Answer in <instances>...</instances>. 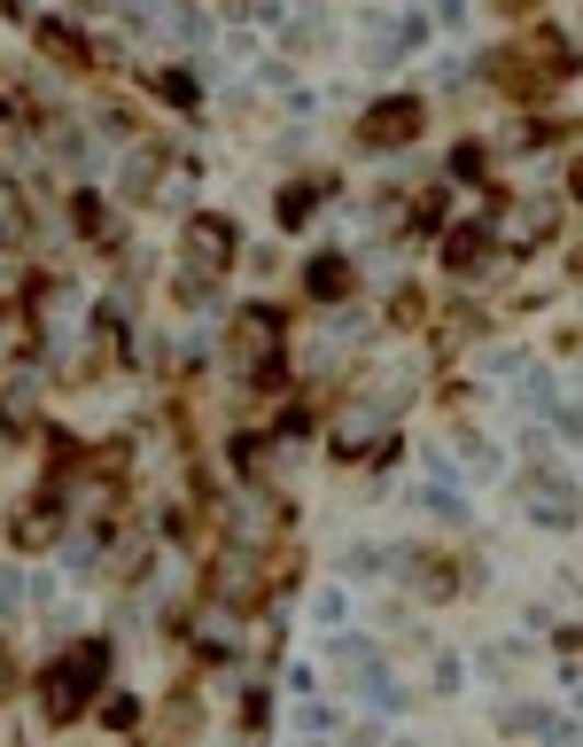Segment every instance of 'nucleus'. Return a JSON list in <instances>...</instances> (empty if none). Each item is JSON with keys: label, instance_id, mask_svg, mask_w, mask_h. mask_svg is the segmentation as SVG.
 <instances>
[{"label": "nucleus", "instance_id": "423d86ee", "mask_svg": "<svg viewBox=\"0 0 583 747\" xmlns=\"http://www.w3.org/2000/svg\"><path fill=\"white\" fill-rule=\"evenodd\" d=\"M39 47H47L55 63H70V70L87 63V39H78V32H62V24H39Z\"/></svg>", "mask_w": 583, "mask_h": 747}, {"label": "nucleus", "instance_id": "9d476101", "mask_svg": "<svg viewBox=\"0 0 583 747\" xmlns=\"http://www.w3.org/2000/svg\"><path fill=\"white\" fill-rule=\"evenodd\" d=\"M311 203H319V188H288V195H281V218H288V226H304V218H311Z\"/></svg>", "mask_w": 583, "mask_h": 747}, {"label": "nucleus", "instance_id": "f8f14e48", "mask_svg": "<svg viewBox=\"0 0 583 747\" xmlns=\"http://www.w3.org/2000/svg\"><path fill=\"white\" fill-rule=\"evenodd\" d=\"M575 273H583V249H575Z\"/></svg>", "mask_w": 583, "mask_h": 747}, {"label": "nucleus", "instance_id": "f03ea898", "mask_svg": "<svg viewBox=\"0 0 583 747\" xmlns=\"http://www.w3.org/2000/svg\"><path fill=\"white\" fill-rule=\"evenodd\" d=\"M412 133H421V102H412V94H397V102H374V110H366V140H374V148L412 140Z\"/></svg>", "mask_w": 583, "mask_h": 747}, {"label": "nucleus", "instance_id": "9b49d317", "mask_svg": "<svg viewBox=\"0 0 583 747\" xmlns=\"http://www.w3.org/2000/svg\"><path fill=\"white\" fill-rule=\"evenodd\" d=\"M568 195H575V203H583V156H575V163H568Z\"/></svg>", "mask_w": 583, "mask_h": 747}, {"label": "nucleus", "instance_id": "f257e3e1", "mask_svg": "<svg viewBox=\"0 0 583 747\" xmlns=\"http://www.w3.org/2000/svg\"><path fill=\"white\" fill-rule=\"evenodd\" d=\"M102 678H110V646H70L47 670V716L70 724L78 709H87V693H102Z\"/></svg>", "mask_w": 583, "mask_h": 747}, {"label": "nucleus", "instance_id": "1a4fd4ad", "mask_svg": "<svg viewBox=\"0 0 583 747\" xmlns=\"http://www.w3.org/2000/svg\"><path fill=\"white\" fill-rule=\"evenodd\" d=\"M24 421H32V397H24V389H9V397H0V429H9V437H16Z\"/></svg>", "mask_w": 583, "mask_h": 747}, {"label": "nucleus", "instance_id": "6e6552de", "mask_svg": "<svg viewBox=\"0 0 583 747\" xmlns=\"http://www.w3.org/2000/svg\"><path fill=\"white\" fill-rule=\"evenodd\" d=\"M156 94L187 110V102H195V78H187V70H163V78H156Z\"/></svg>", "mask_w": 583, "mask_h": 747}, {"label": "nucleus", "instance_id": "39448f33", "mask_svg": "<svg viewBox=\"0 0 583 747\" xmlns=\"http://www.w3.org/2000/svg\"><path fill=\"white\" fill-rule=\"evenodd\" d=\"M55 530H62V507H55V498H39V507L32 514H16V545H55Z\"/></svg>", "mask_w": 583, "mask_h": 747}, {"label": "nucleus", "instance_id": "20e7f679", "mask_svg": "<svg viewBox=\"0 0 583 747\" xmlns=\"http://www.w3.org/2000/svg\"><path fill=\"white\" fill-rule=\"evenodd\" d=\"M482 249H490V226H451V234H444V265H451V273H475Z\"/></svg>", "mask_w": 583, "mask_h": 747}, {"label": "nucleus", "instance_id": "0eeeda50", "mask_svg": "<svg viewBox=\"0 0 583 747\" xmlns=\"http://www.w3.org/2000/svg\"><path fill=\"white\" fill-rule=\"evenodd\" d=\"M343 288H351V265L343 258H319L311 265V296H343Z\"/></svg>", "mask_w": 583, "mask_h": 747}, {"label": "nucleus", "instance_id": "7ed1b4c3", "mask_svg": "<svg viewBox=\"0 0 583 747\" xmlns=\"http://www.w3.org/2000/svg\"><path fill=\"white\" fill-rule=\"evenodd\" d=\"M187 258L218 273V265L233 258V226H226V218H195V226H187Z\"/></svg>", "mask_w": 583, "mask_h": 747}]
</instances>
